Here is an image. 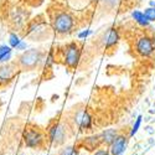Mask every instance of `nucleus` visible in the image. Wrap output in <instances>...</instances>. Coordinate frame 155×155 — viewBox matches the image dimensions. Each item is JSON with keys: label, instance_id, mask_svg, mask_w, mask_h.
Segmentation results:
<instances>
[{"label": "nucleus", "instance_id": "nucleus-1", "mask_svg": "<svg viewBox=\"0 0 155 155\" xmlns=\"http://www.w3.org/2000/svg\"><path fill=\"white\" fill-rule=\"evenodd\" d=\"M24 144L30 149H41L46 143V134L38 127L34 124H29L24 130L22 134Z\"/></svg>", "mask_w": 155, "mask_h": 155}, {"label": "nucleus", "instance_id": "nucleus-2", "mask_svg": "<svg viewBox=\"0 0 155 155\" xmlns=\"http://www.w3.org/2000/svg\"><path fill=\"white\" fill-rule=\"evenodd\" d=\"M51 24H52V29L55 30V32L60 35H66L72 31L74 26V19L67 11H58L52 16Z\"/></svg>", "mask_w": 155, "mask_h": 155}, {"label": "nucleus", "instance_id": "nucleus-3", "mask_svg": "<svg viewBox=\"0 0 155 155\" xmlns=\"http://www.w3.org/2000/svg\"><path fill=\"white\" fill-rule=\"evenodd\" d=\"M44 58V54L40 50L31 48L22 52L18 60V67L25 71L35 70Z\"/></svg>", "mask_w": 155, "mask_h": 155}, {"label": "nucleus", "instance_id": "nucleus-4", "mask_svg": "<svg viewBox=\"0 0 155 155\" xmlns=\"http://www.w3.org/2000/svg\"><path fill=\"white\" fill-rule=\"evenodd\" d=\"M48 140L50 143L55 145V147H58V145H62L64 141L67 140V129L64 128L63 124L61 123H54L48 127Z\"/></svg>", "mask_w": 155, "mask_h": 155}, {"label": "nucleus", "instance_id": "nucleus-5", "mask_svg": "<svg viewBox=\"0 0 155 155\" xmlns=\"http://www.w3.org/2000/svg\"><path fill=\"white\" fill-rule=\"evenodd\" d=\"M81 57V50L76 42H70L64 47V52H63V60L66 66L70 68H74L80 62Z\"/></svg>", "mask_w": 155, "mask_h": 155}, {"label": "nucleus", "instance_id": "nucleus-6", "mask_svg": "<svg viewBox=\"0 0 155 155\" xmlns=\"http://www.w3.org/2000/svg\"><path fill=\"white\" fill-rule=\"evenodd\" d=\"M135 50L138 55L143 56V57H148L154 52V41L153 38H150L149 36H141L137 40L135 44Z\"/></svg>", "mask_w": 155, "mask_h": 155}, {"label": "nucleus", "instance_id": "nucleus-7", "mask_svg": "<svg viewBox=\"0 0 155 155\" xmlns=\"http://www.w3.org/2000/svg\"><path fill=\"white\" fill-rule=\"evenodd\" d=\"M18 72V64L4 63L0 66V86H5L12 81Z\"/></svg>", "mask_w": 155, "mask_h": 155}, {"label": "nucleus", "instance_id": "nucleus-8", "mask_svg": "<svg viewBox=\"0 0 155 155\" xmlns=\"http://www.w3.org/2000/svg\"><path fill=\"white\" fill-rule=\"evenodd\" d=\"M128 145V138L123 134H118V137L114 139V141L109 145V154L110 155H122Z\"/></svg>", "mask_w": 155, "mask_h": 155}, {"label": "nucleus", "instance_id": "nucleus-9", "mask_svg": "<svg viewBox=\"0 0 155 155\" xmlns=\"http://www.w3.org/2000/svg\"><path fill=\"white\" fill-rule=\"evenodd\" d=\"M28 20V12H25L24 9L15 8L10 14V22L12 24V26L16 29H21Z\"/></svg>", "mask_w": 155, "mask_h": 155}, {"label": "nucleus", "instance_id": "nucleus-10", "mask_svg": "<svg viewBox=\"0 0 155 155\" xmlns=\"http://www.w3.org/2000/svg\"><path fill=\"white\" fill-rule=\"evenodd\" d=\"M74 122L82 130H87V129H89L92 125V118H91V115L88 114V112H86V110L77 112L76 117H74Z\"/></svg>", "mask_w": 155, "mask_h": 155}, {"label": "nucleus", "instance_id": "nucleus-11", "mask_svg": "<svg viewBox=\"0 0 155 155\" xmlns=\"http://www.w3.org/2000/svg\"><path fill=\"white\" fill-rule=\"evenodd\" d=\"M117 137H118L117 129H106L104 132H102L99 134L102 144H106V145H110Z\"/></svg>", "mask_w": 155, "mask_h": 155}, {"label": "nucleus", "instance_id": "nucleus-12", "mask_svg": "<svg viewBox=\"0 0 155 155\" xmlns=\"http://www.w3.org/2000/svg\"><path fill=\"white\" fill-rule=\"evenodd\" d=\"M101 144H102V141H101L99 134L98 135H93V137L84 138L83 141H82L83 148H86L87 150H96V149L99 148Z\"/></svg>", "mask_w": 155, "mask_h": 155}, {"label": "nucleus", "instance_id": "nucleus-13", "mask_svg": "<svg viewBox=\"0 0 155 155\" xmlns=\"http://www.w3.org/2000/svg\"><path fill=\"white\" fill-rule=\"evenodd\" d=\"M118 40H119V34H118V31L115 30V29H109V31L107 32L106 38H104V46H106V48L114 46L115 44L118 42Z\"/></svg>", "mask_w": 155, "mask_h": 155}, {"label": "nucleus", "instance_id": "nucleus-14", "mask_svg": "<svg viewBox=\"0 0 155 155\" xmlns=\"http://www.w3.org/2000/svg\"><path fill=\"white\" fill-rule=\"evenodd\" d=\"M133 19L139 24V25H141V26H148V24H149V20L147 19V16L144 15V12H141V11H139V10H135V11H133Z\"/></svg>", "mask_w": 155, "mask_h": 155}, {"label": "nucleus", "instance_id": "nucleus-15", "mask_svg": "<svg viewBox=\"0 0 155 155\" xmlns=\"http://www.w3.org/2000/svg\"><path fill=\"white\" fill-rule=\"evenodd\" d=\"M57 155H78V151L74 147H64L60 149Z\"/></svg>", "mask_w": 155, "mask_h": 155}, {"label": "nucleus", "instance_id": "nucleus-16", "mask_svg": "<svg viewBox=\"0 0 155 155\" xmlns=\"http://www.w3.org/2000/svg\"><path fill=\"white\" fill-rule=\"evenodd\" d=\"M144 15L149 20V22L150 21H154L155 20V8H151V6L150 8H147L145 11H144Z\"/></svg>", "mask_w": 155, "mask_h": 155}, {"label": "nucleus", "instance_id": "nucleus-17", "mask_svg": "<svg viewBox=\"0 0 155 155\" xmlns=\"http://www.w3.org/2000/svg\"><path fill=\"white\" fill-rule=\"evenodd\" d=\"M141 119H143V117L141 115H139V117L135 119V123L132 128V132H130V137H134L137 134V132L139 130V128H140V124H141Z\"/></svg>", "mask_w": 155, "mask_h": 155}, {"label": "nucleus", "instance_id": "nucleus-18", "mask_svg": "<svg viewBox=\"0 0 155 155\" xmlns=\"http://www.w3.org/2000/svg\"><path fill=\"white\" fill-rule=\"evenodd\" d=\"M10 45H11V47H18L19 45H20V42H21V40L19 38V36L16 35V34H11L10 35Z\"/></svg>", "mask_w": 155, "mask_h": 155}, {"label": "nucleus", "instance_id": "nucleus-19", "mask_svg": "<svg viewBox=\"0 0 155 155\" xmlns=\"http://www.w3.org/2000/svg\"><path fill=\"white\" fill-rule=\"evenodd\" d=\"M8 54H11V48L9 46H0V58Z\"/></svg>", "mask_w": 155, "mask_h": 155}, {"label": "nucleus", "instance_id": "nucleus-20", "mask_svg": "<svg viewBox=\"0 0 155 155\" xmlns=\"http://www.w3.org/2000/svg\"><path fill=\"white\" fill-rule=\"evenodd\" d=\"M93 155H110L108 149H98L93 153Z\"/></svg>", "mask_w": 155, "mask_h": 155}, {"label": "nucleus", "instance_id": "nucleus-21", "mask_svg": "<svg viewBox=\"0 0 155 155\" xmlns=\"http://www.w3.org/2000/svg\"><path fill=\"white\" fill-rule=\"evenodd\" d=\"M91 34H92L91 30H86V31L80 32V34H78V37H80V38H84V37H87L88 35H91Z\"/></svg>", "mask_w": 155, "mask_h": 155}, {"label": "nucleus", "instance_id": "nucleus-22", "mask_svg": "<svg viewBox=\"0 0 155 155\" xmlns=\"http://www.w3.org/2000/svg\"><path fill=\"white\" fill-rule=\"evenodd\" d=\"M150 6L151 8H155V2H150Z\"/></svg>", "mask_w": 155, "mask_h": 155}, {"label": "nucleus", "instance_id": "nucleus-23", "mask_svg": "<svg viewBox=\"0 0 155 155\" xmlns=\"http://www.w3.org/2000/svg\"><path fill=\"white\" fill-rule=\"evenodd\" d=\"M51 155H55V154H51Z\"/></svg>", "mask_w": 155, "mask_h": 155}]
</instances>
